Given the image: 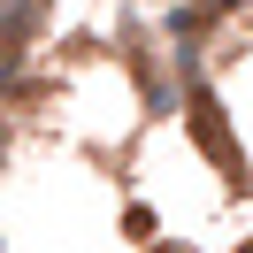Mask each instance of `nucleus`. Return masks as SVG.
Returning <instances> with one entry per match:
<instances>
[{
	"mask_svg": "<svg viewBox=\"0 0 253 253\" xmlns=\"http://www.w3.org/2000/svg\"><path fill=\"white\" fill-rule=\"evenodd\" d=\"M192 138L207 146V161H215V169L230 176L238 192L253 184V169H246V154L230 146V130H222V108H215V92H207V84H192Z\"/></svg>",
	"mask_w": 253,
	"mask_h": 253,
	"instance_id": "nucleus-1",
	"label": "nucleus"
},
{
	"mask_svg": "<svg viewBox=\"0 0 253 253\" xmlns=\"http://www.w3.org/2000/svg\"><path fill=\"white\" fill-rule=\"evenodd\" d=\"M39 16H46V0H0V39L23 46V39L39 31Z\"/></svg>",
	"mask_w": 253,
	"mask_h": 253,
	"instance_id": "nucleus-2",
	"label": "nucleus"
}]
</instances>
